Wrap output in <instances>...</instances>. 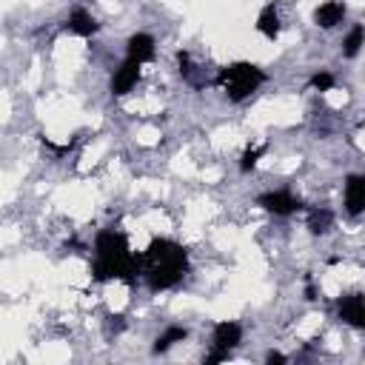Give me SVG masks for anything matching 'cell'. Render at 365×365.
Listing matches in <instances>:
<instances>
[{
  "mask_svg": "<svg viewBox=\"0 0 365 365\" xmlns=\"http://www.w3.org/2000/svg\"><path fill=\"white\" fill-rule=\"evenodd\" d=\"M177 63H180V74L191 77V57H188V51H177Z\"/></svg>",
  "mask_w": 365,
  "mask_h": 365,
  "instance_id": "cell-18",
  "label": "cell"
},
{
  "mask_svg": "<svg viewBox=\"0 0 365 365\" xmlns=\"http://www.w3.org/2000/svg\"><path fill=\"white\" fill-rule=\"evenodd\" d=\"M185 336H188V328H182V325H168V328L154 339V354H165L171 345L182 342Z\"/></svg>",
  "mask_w": 365,
  "mask_h": 365,
  "instance_id": "cell-13",
  "label": "cell"
},
{
  "mask_svg": "<svg viewBox=\"0 0 365 365\" xmlns=\"http://www.w3.org/2000/svg\"><path fill=\"white\" fill-rule=\"evenodd\" d=\"M242 339V328L231 319H222L214 325V336H211V348H220V351H231L237 348Z\"/></svg>",
  "mask_w": 365,
  "mask_h": 365,
  "instance_id": "cell-8",
  "label": "cell"
},
{
  "mask_svg": "<svg viewBox=\"0 0 365 365\" xmlns=\"http://www.w3.org/2000/svg\"><path fill=\"white\" fill-rule=\"evenodd\" d=\"M66 29H68L71 34H77V37H91V34L97 31V20H94L86 9H74V11L68 14V20H66Z\"/></svg>",
  "mask_w": 365,
  "mask_h": 365,
  "instance_id": "cell-11",
  "label": "cell"
},
{
  "mask_svg": "<svg viewBox=\"0 0 365 365\" xmlns=\"http://www.w3.org/2000/svg\"><path fill=\"white\" fill-rule=\"evenodd\" d=\"M265 154V145H254V148H245L242 151V157H240V171H251V168H257V163H259V157Z\"/></svg>",
  "mask_w": 365,
  "mask_h": 365,
  "instance_id": "cell-16",
  "label": "cell"
},
{
  "mask_svg": "<svg viewBox=\"0 0 365 365\" xmlns=\"http://www.w3.org/2000/svg\"><path fill=\"white\" fill-rule=\"evenodd\" d=\"M342 20H345V3L342 0H328V3L317 6V11H314V23L319 29H334Z\"/></svg>",
  "mask_w": 365,
  "mask_h": 365,
  "instance_id": "cell-10",
  "label": "cell"
},
{
  "mask_svg": "<svg viewBox=\"0 0 365 365\" xmlns=\"http://www.w3.org/2000/svg\"><path fill=\"white\" fill-rule=\"evenodd\" d=\"M257 31H259L262 37H268V40H277V37H279V11H277L274 3H268V6L259 11V17H257Z\"/></svg>",
  "mask_w": 365,
  "mask_h": 365,
  "instance_id": "cell-12",
  "label": "cell"
},
{
  "mask_svg": "<svg viewBox=\"0 0 365 365\" xmlns=\"http://www.w3.org/2000/svg\"><path fill=\"white\" fill-rule=\"evenodd\" d=\"M231 356V351H220V348H211V354L205 356V365H214V362H225Z\"/></svg>",
  "mask_w": 365,
  "mask_h": 365,
  "instance_id": "cell-19",
  "label": "cell"
},
{
  "mask_svg": "<svg viewBox=\"0 0 365 365\" xmlns=\"http://www.w3.org/2000/svg\"><path fill=\"white\" fill-rule=\"evenodd\" d=\"M257 205L274 217H291L305 208V202L299 197H294L291 191H265L257 197Z\"/></svg>",
  "mask_w": 365,
  "mask_h": 365,
  "instance_id": "cell-4",
  "label": "cell"
},
{
  "mask_svg": "<svg viewBox=\"0 0 365 365\" xmlns=\"http://www.w3.org/2000/svg\"><path fill=\"white\" fill-rule=\"evenodd\" d=\"M362 46H365V29H362V26H354V29L345 34V40H342V54H345V57H356Z\"/></svg>",
  "mask_w": 365,
  "mask_h": 365,
  "instance_id": "cell-14",
  "label": "cell"
},
{
  "mask_svg": "<svg viewBox=\"0 0 365 365\" xmlns=\"http://www.w3.org/2000/svg\"><path fill=\"white\" fill-rule=\"evenodd\" d=\"M91 274H94L97 282L120 279L125 285H134V279L140 277V254H134L128 248V240H125L123 231L106 228V231L97 234Z\"/></svg>",
  "mask_w": 365,
  "mask_h": 365,
  "instance_id": "cell-2",
  "label": "cell"
},
{
  "mask_svg": "<svg viewBox=\"0 0 365 365\" xmlns=\"http://www.w3.org/2000/svg\"><path fill=\"white\" fill-rule=\"evenodd\" d=\"M336 314L351 328H365V294H345V297H339Z\"/></svg>",
  "mask_w": 365,
  "mask_h": 365,
  "instance_id": "cell-5",
  "label": "cell"
},
{
  "mask_svg": "<svg viewBox=\"0 0 365 365\" xmlns=\"http://www.w3.org/2000/svg\"><path fill=\"white\" fill-rule=\"evenodd\" d=\"M305 299H317V291H314V285H311V274H305Z\"/></svg>",
  "mask_w": 365,
  "mask_h": 365,
  "instance_id": "cell-21",
  "label": "cell"
},
{
  "mask_svg": "<svg viewBox=\"0 0 365 365\" xmlns=\"http://www.w3.org/2000/svg\"><path fill=\"white\" fill-rule=\"evenodd\" d=\"M140 66H143V63L125 57V63H120V68H114V77H111V94H117V97L128 94V91L137 86V80H140Z\"/></svg>",
  "mask_w": 365,
  "mask_h": 365,
  "instance_id": "cell-6",
  "label": "cell"
},
{
  "mask_svg": "<svg viewBox=\"0 0 365 365\" xmlns=\"http://www.w3.org/2000/svg\"><path fill=\"white\" fill-rule=\"evenodd\" d=\"M345 211L351 217L365 211V174H351L345 180Z\"/></svg>",
  "mask_w": 365,
  "mask_h": 365,
  "instance_id": "cell-7",
  "label": "cell"
},
{
  "mask_svg": "<svg viewBox=\"0 0 365 365\" xmlns=\"http://www.w3.org/2000/svg\"><path fill=\"white\" fill-rule=\"evenodd\" d=\"M308 86L317 88V91H331V88H334V74H331V71H317V74L308 80Z\"/></svg>",
  "mask_w": 365,
  "mask_h": 365,
  "instance_id": "cell-17",
  "label": "cell"
},
{
  "mask_svg": "<svg viewBox=\"0 0 365 365\" xmlns=\"http://www.w3.org/2000/svg\"><path fill=\"white\" fill-rule=\"evenodd\" d=\"M331 222H334V214L328 208H314L308 214V231L311 234H325L331 228Z\"/></svg>",
  "mask_w": 365,
  "mask_h": 365,
  "instance_id": "cell-15",
  "label": "cell"
},
{
  "mask_svg": "<svg viewBox=\"0 0 365 365\" xmlns=\"http://www.w3.org/2000/svg\"><path fill=\"white\" fill-rule=\"evenodd\" d=\"M125 57H128V60H137V63L154 60V37L145 34V31L131 34L128 43H125Z\"/></svg>",
  "mask_w": 365,
  "mask_h": 365,
  "instance_id": "cell-9",
  "label": "cell"
},
{
  "mask_svg": "<svg viewBox=\"0 0 365 365\" xmlns=\"http://www.w3.org/2000/svg\"><path fill=\"white\" fill-rule=\"evenodd\" d=\"M217 83L222 86V91H225V97L231 103H240V100L251 97L265 83V71L259 66H254V63L240 60V63H231V66L220 68Z\"/></svg>",
  "mask_w": 365,
  "mask_h": 365,
  "instance_id": "cell-3",
  "label": "cell"
},
{
  "mask_svg": "<svg viewBox=\"0 0 365 365\" xmlns=\"http://www.w3.org/2000/svg\"><path fill=\"white\" fill-rule=\"evenodd\" d=\"M265 362H268V365H282V362H285V354H279V351H268V354H265Z\"/></svg>",
  "mask_w": 365,
  "mask_h": 365,
  "instance_id": "cell-20",
  "label": "cell"
},
{
  "mask_svg": "<svg viewBox=\"0 0 365 365\" xmlns=\"http://www.w3.org/2000/svg\"><path fill=\"white\" fill-rule=\"evenodd\" d=\"M185 274H188V251L168 237H154L140 254V277L154 294L174 288L177 282H182Z\"/></svg>",
  "mask_w": 365,
  "mask_h": 365,
  "instance_id": "cell-1",
  "label": "cell"
}]
</instances>
